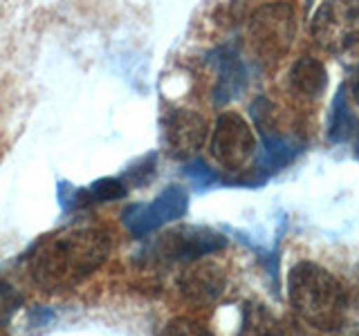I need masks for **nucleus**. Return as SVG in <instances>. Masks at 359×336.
<instances>
[{"mask_svg":"<svg viewBox=\"0 0 359 336\" xmlns=\"http://www.w3.org/2000/svg\"><path fill=\"white\" fill-rule=\"evenodd\" d=\"M351 94L355 99V104L359 106V63H357V70H355V74L351 78Z\"/></svg>","mask_w":359,"mask_h":336,"instance_id":"nucleus-19","label":"nucleus"},{"mask_svg":"<svg viewBox=\"0 0 359 336\" xmlns=\"http://www.w3.org/2000/svg\"><path fill=\"white\" fill-rule=\"evenodd\" d=\"M213 63L218 67V83H216L213 99H216L218 106H222L241 94V90L247 83V70H245V63L241 61V56L231 48H220L213 52Z\"/></svg>","mask_w":359,"mask_h":336,"instance_id":"nucleus-9","label":"nucleus"},{"mask_svg":"<svg viewBox=\"0 0 359 336\" xmlns=\"http://www.w3.org/2000/svg\"><path fill=\"white\" fill-rule=\"evenodd\" d=\"M290 83L303 97L317 99L323 94L325 85H328V72H325V65L321 61L312 59V56H303L292 67Z\"/></svg>","mask_w":359,"mask_h":336,"instance_id":"nucleus-11","label":"nucleus"},{"mask_svg":"<svg viewBox=\"0 0 359 336\" xmlns=\"http://www.w3.org/2000/svg\"><path fill=\"white\" fill-rule=\"evenodd\" d=\"M189 209V195L182 186H168L151 204H130L123 211V224L135 238H146L155 229L182 218Z\"/></svg>","mask_w":359,"mask_h":336,"instance_id":"nucleus-6","label":"nucleus"},{"mask_svg":"<svg viewBox=\"0 0 359 336\" xmlns=\"http://www.w3.org/2000/svg\"><path fill=\"white\" fill-rule=\"evenodd\" d=\"M357 130V123L353 115L346 108V88H339V94L334 99V112L330 121V139L332 141H344Z\"/></svg>","mask_w":359,"mask_h":336,"instance_id":"nucleus-13","label":"nucleus"},{"mask_svg":"<svg viewBox=\"0 0 359 336\" xmlns=\"http://www.w3.org/2000/svg\"><path fill=\"white\" fill-rule=\"evenodd\" d=\"M20 305H22V296L9 283L0 280V328H5Z\"/></svg>","mask_w":359,"mask_h":336,"instance_id":"nucleus-15","label":"nucleus"},{"mask_svg":"<svg viewBox=\"0 0 359 336\" xmlns=\"http://www.w3.org/2000/svg\"><path fill=\"white\" fill-rule=\"evenodd\" d=\"M153 171H155V153H149L142 162H137L133 168H128V173L123 175V177H119V179H121V182L133 179L135 184H146Z\"/></svg>","mask_w":359,"mask_h":336,"instance_id":"nucleus-16","label":"nucleus"},{"mask_svg":"<svg viewBox=\"0 0 359 336\" xmlns=\"http://www.w3.org/2000/svg\"><path fill=\"white\" fill-rule=\"evenodd\" d=\"M180 287H182V291L191 300L211 302L222 294L224 276L218 267L200 265L196 269H189V272L182 276V280H180Z\"/></svg>","mask_w":359,"mask_h":336,"instance_id":"nucleus-10","label":"nucleus"},{"mask_svg":"<svg viewBox=\"0 0 359 336\" xmlns=\"http://www.w3.org/2000/svg\"><path fill=\"white\" fill-rule=\"evenodd\" d=\"M292 9L287 5H267L252 20V38L263 56L280 54L292 41Z\"/></svg>","mask_w":359,"mask_h":336,"instance_id":"nucleus-8","label":"nucleus"},{"mask_svg":"<svg viewBox=\"0 0 359 336\" xmlns=\"http://www.w3.org/2000/svg\"><path fill=\"white\" fill-rule=\"evenodd\" d=\"M110 240L97 227H67L50 233L27 255L29 274L43 289L59 291L81 283L106 262Z\"/></svg>","mask_w":359,"mask_h":336,"instance_id":"nucleus-1","label":"nucleus"},{"mask_svg":"<svg viewBox=\"0 0 359 336\" xmlns=\"http://www.w3.org/2000/svg\"><path fill=\"white\" fill-rule=\"evenodd\" d=\"M164 336H213V334L194 321H173L166 328Z\"/></svg>","mask_w":359,"mask_h":336,"instance_id":"nucleus-17","label":"nucleus"},{"mask_svg":"<svg viewBox=\"0 0 359 336\" xmlns=\"http://www.w3.org/2000/svg\"><path fill=\"white\" fill-rule=\"evenodd\" d=\"M312 36L323 50L344 54L359 43V3L332 0L323 3L312 16Z\"/></svg>","mask_w":359,"mask_h":336,"instance_id":"nucleus-4","label":"nucleus"},{"mask_svg":"<svg viewBox=\"0 0 359 336\" xmlns=\"http://www.w3.org/2000/svg\"><path fill=\"white\" fill-rule=\"evenodd\" d=\"M238 336H287L283 323L265 305L250 302L243 309V325Z\"/></svg>","mask_w":359,"mask_h":336,"instance_id":"nucleus-12","label":"nucleus"},{"mask_svg":"<svg viewBox=\"0 0 359 336\" xmlns=\"http://www.w3.org/2000/svg\"><path fill=\"white\" fill-rule=\"evenodd\" d=\"M227 246V238L209 227H175L157 238L151 246L153 258L173 262H194Z\"/></svg>","mask_w":359,"mask_h":336,"instance_id":"nucleus-5","label":"nucleus"},{"mask_svg":"<svg viewBox=\"0 0 359 336\" xmlns=\"http://www.w3.org/2000/svg\"><path fill=\"white\" fill-rule=\"evenodd\" d=\"M351 336H359V330H357V332H353V334H351Z\"/></svg>","mask_w":359,"mask_h":336,"instance_id":"nucleus-21","label":"nucleus"},{"mask_svg":"<svg viewBox=\"0 0 359 336\" xmlns=\"http://www.w3.org/2000/svg\"><path fill=\"white\" fill-rule=\"evenodd\" d=\"M287 296L294 312L312 328L339 330L348 309V291L330 272L314 262H299L287 274Z\"/></svg>","mask_w":359,"mask_h":336,"instance_id":"nucleus-2","label":"nucleus"},{"mask_svg":"<svg viewBox=\"0 0 359 336\" xmlns=\"http://www.w3.org/2000/svg\"><path fill=\"white\" fill-rule=\"evenodd\" d=\"M207 141V121L191 110H173L164 119V146L175 160L194 157Z\"/></svg>","mask_w":359,"mask_h":336,"instance_id":"nucleus-7","label":"nucleus"},{"mask_svg":"<svg viewBox=\"0 0 359 336\" xmlns=\"http://www.w3.org/2000/svg\"><path fill=\"white\" fill-rule=\"evenodd\" d=\"M209 148L211 157L220 166L231 173H243L254 166L258 144L250 123L236 112H224L216 121Z\"/></svg>","mask_w":359,"mask_h":336,"instance_id":"nucleus-3","label":"nucleus"},{"mask_svg":"<svg viewBox=\"0 0 359 336\" xmlns=\"http://www.w3.org/2000/svg\"><path fill=\"white\" fill-rule=\"evenodd\" d=\"M187 175L191 179H196V182L200 184H209L216 179V173L211 171V168L207 164H202V162H191V166H187Z\"/></svg>","mask_w":359,"mask_h":336,"instance_id":"nucleus-18","label":"nucleus"},{"mask_svg":"<svg viewBox=\"0 0 359 336\" xmlns=\"http://www.w3.org/2000/svg\"><path fill=\"white\" fill-rule=\"evenodd\" d=\"M83 193H86V204H93V202H112V200L126 197L128 188L119 177H104V179H97V182L90 188H86Z\"/></svg>","mask_w":359,"mask_h":336,"instance_id":"nucleus-14","label":"nucleus"},{"mask_svg":"<svg viewBox=\"0 0 359 336\" xmlns=\"http://www.w3.org/2000/svg\"><path fill=\"white\" fill-rule=\"evenodd\" d=\"M353 294H355V300H359V269H357L355 280H353Z\"/></svg>","mask_w":359,"mask_h":336,"instance_id":"nucleus-20","label":"nucleus"}]
</instances>
